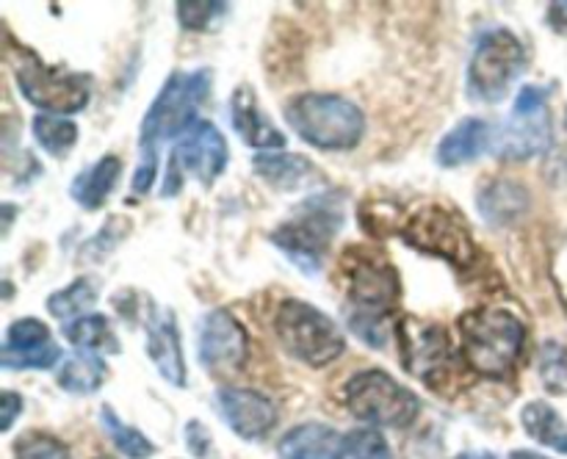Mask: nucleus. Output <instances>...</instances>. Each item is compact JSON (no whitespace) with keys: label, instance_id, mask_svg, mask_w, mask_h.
I'll use <instances>...</instances> for the list:
<instances>
[{"label":"nucleus","instance_id":"8","mask_svg":"<svg viewBox=\"0 0 567 459\" xmlns=\"http://www.w3.org/2000/svg\"><path fill=\"white\" fill-rule=\"evenodd\" d=\"M526 66V50L513 31H487L468 64V94L480 103H502Z\"/></svg>","mask_w":567,"mask_h":459},{"label":"nucleus","instance_id":"29","mask_svg":"<svg viewBox=\"0 0 567 459\" xmlns=\"http://www.w3.org/2000/svg\"><path fill=\"white\" fill-rule=\"evenodd\" d=\"M59 359H61V348L55 346L53 341L44 343V346L20 348V352H14V348H3V352H0V363H3V368L9 371H20V368L44 371V368H53Z\"/></svg>","mask_w":567,"mask_h":459},{"label":"nucleus","instance_id":"16","mask_svg":"<svg viewBox=\"0 0 567 459\" xmlns=\"http://www.w3.org/2000/svg\"><path fill=\"white\" fill-rule=\"evenodd\" d=\"M147 354L158 374L169 385H186V363H183L181 332H177L172 310H153L147 324Z\"/></svg>","mask_w":567,"mask_h":459},{"label":"nucleus","instance_id":"11","mask_svg":"<svg viewBox=\"0 0 567 459\" xmlns=\"http://www.w3.org/2000/svg\"><path fill=\"white\" fill-rule=\"evenodd\" d=\"M402 236L410 247L435 258H446L454 265L471 263L474 258L468 225L460 219L457 210H446L443 205H426L415 210L402 227Z\"/></svg>","mask_w":567,"mask_h":459},{"label":"nucleus","instance_id":"7","mask_svg":"<svg viewBox=\"0 0 567 459\" xmlns=\"http://www.w3.org/2000/svg\"><path fill=\"white\" fill-rule=\"evenodd\" d=\"M347 404L354 418L371 426L408 429L421 413V401L410 387L399 385L385 371H360L347 385Z\"/></svg>","mask_w":567,"mask_h":459},{"label":"nucleus","instance_id":"4","mask_svg":"<svg viewBox=\"0 0 567 459\" xmlns=\"http://www.w3.org/2000/svg\"><path fill=\"white\" fill-rule=\"evenodd\" d=\"M275 332L282 348L310 368H324L347 348L336 321L302 299H286L277 307Z\"/></svg>","mask_w":567,"mask_h":459},{"label":"nucleus","instance_id":"18","mask_svg":"<svg viewBox=\"0 0 567 459\" xmlns=\"http://www.w3.org/2000/svg\"><path fill=\"white\" fill-rule=\"evenodd\" d=\"M343 437L327 424H299L280 440L282 459H341Z\"/></svg>","mask_w":567,"mask_h":459},{"label":"nucleus","instance_id":"37","mask_svg":"<svg viewBox=\"0 0 567 459\" xmlns=\"http://www.w3.org/2000/svg\"><path fill=\"white\" fill-rule=\"evenodd\" d=\"M186 431H188V446H192V451L199 453V457H205V453H208V446H210L208 429H205L203 424H197V420H192Z\"/></svg>","mask_w":567,"mask_h":459},{"label":"nucleus","instance_id":"2","mask_svg":"<svg viewBox=\"0 0 567 459\" xmlns=\"http://www.w3.org/2000/svg\"><path fill=\"white\" fill-rule=\"evenodd\" d=\"M463 357L471 371L502 379L515 368L524 348L526 330L518 315L502 307H476L460 319Z\"/></svg>","mask_w":567,"mask_h":459},{"label":"nucleus","instance_id":"30","mask_svg":"<svg viewBox=\"0 0 567 459\" xmlns=\"http://www.w3.org/2000/svg\"><path fill=\"white\" fill-rule=\"evenodd\" d=\"M341 459H391V446L377 429H358L343 437Z\"/></svg>","mask_w":567,"mask_h":459},{"label":"nucleus","instance_id":"21","mask_svg":"<svg viewBox=\"0 0 567 459\" xmlns=\"http://www.w3.org/2000/svg\"><path fill=\"white\" fill-rule=\"evenodd\" d=\"M255 171L280 191H297L316 177V166L293 153H266L255 158Z\"/></svg>","mask_w":567,"mask_h":459},{"label":"nucleus","instance_id":"17","mask_svg":"<svg viewBox=\"0 0 567 459\" xmlns=\"http://www.w3.org/2000/svg\"><path fill=\"white\" fill-rule=\"evenodd\" d=\"M230 119L238 136H241L249 147L255 149L286 147V133L277 131V127L260 114L258 103H255V94L249 86H241L236 94H233Z\"/></svg>","mask_w":567,"mask_h":459},{"label":"nucleus","instance_id":"31","mask_svg":"<svg viewBox=\"0 0 567 459\" xmlns=\"http://www.w3.org/2000/svg\"><path fill=\"white\" fill-rule=\"evenodd\" d=\"M540 376L551 393H567V348L563 343H546L540 357Z\"/></svg>","mask_w":567,"mask_h":459},{"label":"nucleus","instance_id":"1","mask_svg":"<svg viewBox=\"0 0 567 459\" xmlns=\"http://www.w3.org/2000/svg\"><path fill=\"white\" fill-rule=\"evenodd\" d=\"M343 291H347V319L352 332L382 348L388 341V324L399 304V271L380 254L347 252L343 258Z\"/></svg>","mask_w":567,"mask_h":459},{"label":"nucleus","instance_id":"12","mask_svg":"<svg viewBox=\"0 0 567 459\" xmlns=\"http://www.w3.org/2000/svg\"><path fill=\"white\" fill-rule=\"evenodd\" d=\"M396 341L408 374L419 376L424 385L441 390L454 368L446 330L432 321H419L408 315V319L396 321Z\"/></svg>","mask_w":567,"mask_h":459},{"label":"nucleus","instance_id":"24","mask_svg":"<svg viewBox=\"0 0 567 459\" xmlns=\"http://www.w3.org/2000/svg\"><path fill=\"white\" fill-rule=\"evenodd\" d=\"M520 424H524V429L529 431L537 442H543V446L554 448V451L565 453L567 457V424L559 418V413L551 404H526L524 413H520Z\"/></svg>","mask_w":567,"mask_h":459},{"label":"nucleus","instance_id":"3","mask_svg":"<svg viewBox=\"0 0 567 459\" xmlns=\"http://www.w3.org/2000/svg\"><path fill=\"white\" fill-rule=\"evenodd\" d=\"M286 119L319 149H352L365 131L363 111L341 94H299L286 105Z\"/></svg>","mask_w":567,"mask_h":459},{"label":"nucleus","instance_id":"23","mask_svg":"<svg viewBox=\"0 0 567 459\" xmlns=\"http://www.w3.org/2000/svg\"><path fill=\"white\" fill-rule=\"evenodd\" d=\"M64 335L78 352L100 354V352H120V341H116L114 330H111L105 315H81L75 321H66Z\"/></svg>","mask_w":567,"mask_h":459},{"label":"nucleus","instance_id":"9","mask_svg":"<svg viewBox=\"0 0 567 459\" xmlns=\"http://www.w3.org/2000/svg\"><path fill=\"white\" fill-rule=\"evenodd\" d=\"M338 227H341V210L332 208V205H324V199H313L302 210H297V216L288 225L275 230L271 241L305 274H316L321 269V260H324L330 238L336 236Z\"/></svg>","mask_w":567,"mask_h":459},{"label":"nucleus","instance_id":"14","mask_svg":"<svg viewBox=\"0 0 567 459\" xmlns=\"http://www.w3.org/2000/svg\"><path fill=\"white\" fill-rule=\"evenodd\" d=\"M169 160L183 175H192L203 186H214V180L227 166V142L216 131V125L197 119L175 144Z\"/></svg>","mask_w":567,"mask_h":459},{"label":"nucleus","instance_id":"39","mask_svg":"<svg viewBox=\"0 0 567 459\" xmlns=\"http://www.w3.org/2000/svg\"><path fill=\"white\" fill-rule=\"evenodd\" d=\"M509 459H548V457H543V453H535V451H513L509 453Z\"/></svg>","mask_w":567,"mask_h":459},{"label":"nucleus","instance_id":"38","mask_svg":"<svg viewBox=\"0 0 567 459\" xmlns=\"http://www.w3.org/2000/svg\"><path fill=\"white\" fill-rule=\"evenodd\" d=\"M551 20L557 22V25H567V3L551 6Z\"/></svg>","mask_w":567,"mask_h":459},{"label":"nucleus","instance_id":"41","mask_svg":"<svg viewBox=\"0 0 567 459\" xmlns=\"http://www.w3.org/2000/svg\"><path fill=\"white\" fill-rule=\"evenodd\" d=\"M100 459H111V457H100Z\"/></svg>","mask_w":567,"mask_h":459},{"label":"nucleus","instance_id":"10","mask_svg":"<svg viewBox=\"0 0 567 459\" xmlns=\"http://www.w3.org/2000/svg\"><path fill=\"white\" fill-rule=\"evenodd\" d=\"M548 92L540 86H524L513 103L507 125L496 136V153L509 160H526L551 147V116Z\"/></svg>","mask_w":567,"mask_h":459},{"label":"nucleus","instance_id":"34","mask_svg":"<svg viewBox=\"0 0 567 459\" xmlns=\"http://www.w3.org/2000/svg\"><path fill=\"white\" fill-rule=\"evenodd\" d=\"M17 459H70V448L48 435H37L20 446Z\"/></svg>","mask_w":567,"mask_h":459},{"label":"nucleus","instance_id":"36","mask_svg":"<svg viewBox=\"0 0 567 459\" xmlns=\"http://www.w3.org/2000/svg\"><path fill=\"white\" fill-rule=\"evenodd\" d=\"M20 409H22V398L17 396V393L6 390V393H3V409H0V429L9 431Z\"/></svg>","mask_w":567,"mask_h":459},{"label":"nucleus","instance_id":"27","mask_svg":"<svg viewBox=\"0 0 567 459\" xmlns=\"http://www.w3.org/2000/svg\"><path fill=\"white\" fill-rule=\"evenodd\" d=\"M33 138L39 142V147L44 149L53 158H64L70 155V149L78 142V127L75 122L61 119L55 114H39L33 119Z\"/></svg>","mask_w":567,"mask_h":459},{"label":"nucleus","instance_id":"40","mask_svg":"<svg viewBox=\"0 0 567 459\" xmlns=\"http://www.w3.org/2000/svg\"><path fill=\"white\" fill-rule=\"evenodd\" d=\"M457 459H496L493 453H485V451H471V453H463V457Z\"/></svg>","mask_w":567,"mask_h":459},{"label":"nucleus","instance_id":"35","mask_svg":"<svg viewBox=\"0 0 567 459\" xmlns=\"http://www.w3.org/2000/svg\"><path fill=\"white\" fill-rule=\"evenodd\" d=\"M155 175H158V153L155 149H142V160H138L136 171H133L131 188L136 194H147L155 186Z\"/></svg>","mask_w":567,"mask_h":459},{"label":"nucleus","instance_id":"20","mask_svg":"<svg viewBox=\"0 0 567 459\" xmlns=\"http://www.w3.org/2000/svg\"><path fill=\"white\" fill-rule=\"evenodd\" d=\"M120 171H122V160L116 158V155H103L97 164L83 169L81 175L72 180V188H70L72 199L86 210L103 208L105 199H109L111 191H114L116 180H120Z\"/></svg>","mask_w":567,"mask_h":459},{"label":"nucleus","instance_id":"13","mask_svg":"<svg viewBox=\"0 0 567 459\" xmlns=\"http://www.w3.org/2000/svg\"><path fill=\"white\" fill-rule=\"evenodd\" d=\"M199 363L214 374H236L247 359V332L230 310H210L199 326Z\"/></svg>","mask_w":567,"mask_h":459},{"label":"nucleus","instance_id":"33","mask_svg":"<svg viewBox=\"0 0 567 459\" xmlns=\"http://www.w3.org/2000/svg\"><path fill=\"white\" fill-rule=\"evenodd\" d=\"M225 9H227L225 3H177L175 6L177 20H181V25L188 28V31H203V28L208 25L210 20H216Z\"/></svg>","mask_w":567,"mask_h":459},{"label":"nucleus","instance_id":"19","mask_svg":"<svg viewBox=\"0 0 567 459\" xmlns=\"http://www.w3.org/2000/svg\"><path fill=\"white\" fill-rule=\"evenodd\" d=\"M487 147H491V127H487V122L468 116V119H463L454 131L443 136L441 147H437V164L454 169V166H463L468 160L480 158Z\"/></svg>","mask_w":567,"mask_h":459},{"label":"nucleus","instance_id":"15","mask_svg":"<svg viewBox=\"0 0 567 459\" xmlns=\"http://www.w3.org/2000/svg\"><path fill=\"white\" fill-rule=\"evenodd\" d=\"M216 404L221 409L225 424L244 440H260L277 424V409L271 398L249 387H221L216 393Z\"/></svg>","mask_w":567,"mask_h":459},{"label":"nucleus","instance_id":"28","mask_svg":"<svg viewBox=\"0 0 567 459\" xmlns=\"http://www.w3.org/2000/svg\"><path fill=\"white\" fill-rule=\"evenodd\" d=\"M100 420H103L105 431H109V437L114 440V446L120 448L125 457H131V459L153 457V451H155L153 442H150L147 437L136 429V426H127L125 420H120V415H116L114 409L111 407L100 409Z\"/></svg>","mask_w":567,"mask_h":459},{"label":"nucleus","instance_id":"25","mask_svg":"<svg viewBox=\"0 0 567 459\" xmlns=\"http://www.w3.org/2000/svg\"><path fill=\"white\" fill-rule=\"evenodd\" d=\"M100 296V282L94 277H78L72 285L61 288V291L50 293L48 310L50 315L61 321H75L81 315H89L86 310L97 302Z\"/></svg>","mask_w":567,"mask_h":459},{"label":"nucleus","instance_id":"22","mask_svg":"<svg viewBox=\"0 0 567 459\" xmlns=\"http://www.w3.org/2000/svg\"><path fill=\"white\" fill-rule=\"evenodd\" d=\"M526 208H529V197L518 182L496 180L482 188L480 194V210L491 225H509V221L520 219Z\"/></svg>","mask_w":567,"mask_h":459},{"label":"nucleus","instance_id":"5","mask_svg":"<svg viewBox=\"0 0 567 459\" xmlns=\"http://www.w3.org/2000/svg\"><path fill=\"white\" fill-rule=\"evenodd\" d=\"M210 92V70L172 72L142 119V149H155L166 138L183 136L197 122V108Z\"/></svg>","mask_w":567,"mask_h":459},{"label":"nucleus","instance_id":"6","mask_svg":"<svg viewBox=\"0 0 567 459\" xmlns=\"http://www.w3.org/2000/svg\"><path fill=\"white\" fill-rule=\"evenodd\" d=\"M11 64H14L17 88L22 97L48 114H78L86 108L89 97H92L86 75L59 64H44L39 55L28 53V50H20Z\"/></svg>","mask_w":567,"mask_h":459},{"label":"nucleus","instance_id":"32","mask_svg":"<svg viewBox=\"0 0 567 459\" xmlns=\"http://www.w3.org/2000/svg\"><path fill=\"white\" fill-rule=\"evenodd\" d=\"M44 343H50L48 326L37 319H20L9 326V332H6L3 348H14V352H20V348L44 346Z\"/></svg>","mask_w":567,"mask_h":459},{"label":"nucleus","instance_id":"26","mask_svg":"<svg viewBox=\"0 0 567 459\" xmlns=\"http://www.w3.org/2000/svg\"><path fill=\"white\" fill-rule=\"evenodd\" d=\"M109 376L105 359L100 354L75 352L70 359H64L59 371V385L70 393H94Z\"/></svg>","mask_w":567,"mask_h":459}]
</instances>
